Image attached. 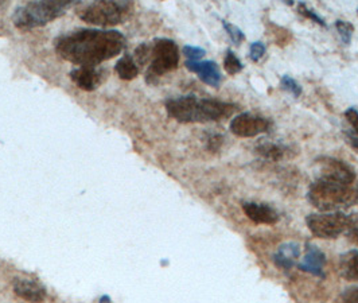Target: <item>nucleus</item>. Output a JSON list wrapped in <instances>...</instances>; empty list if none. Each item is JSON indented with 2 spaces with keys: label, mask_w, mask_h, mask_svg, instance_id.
I'll use <instances>...</instances> for the list:
<instances>
[{
  "label": "nucleus",
  "mask_w": 358,
  "mask_h": 303,
  "mask_svg": "<svg viewBox=\"0 0 358 303\" xmlns=\"http://www.w3.org/2000/svg\"><path fill=\"white\" fill-rule=\"evenodd\" d=\"M131 11L132 7L127 0H93L78 13V17L97 27H112L123 23Z\"/></svg>",
  "instance_id": "5"
},
{
  "label": "nucleus",
  "mask_w": 358,
  "mask_h": 303,
  "mask_svg": "<svg viewBox=\"0 0 358 303\" xmlns=\"http://www.w3.org/2000/svg\"><path fill=\"white\" fill-rule=\"evenodd\" d=\"M298 13H299L301 15H303L305 18L310 19V20H313L314 23L320 24L321 27H327L326 22H324L314 10H311V8L306 4L305 1H299V3H298Z\"/></svg>",
  "instance_id": "22"
},
{
  "label": "nucleus",
  "mask_w": 358,
  "mask_h": 303,
  "mask_svg": "<svg viewBox=\"0 0 358 303\" xmlns=\"http://www.w3.org/2000/svg\"><path fill=\"white\" fill-rule=\"evenodd\" d=\"M224 68H225V71H227L228 74L234 76V74H237V73H240V71L244 69V65L238 59V57L233 53L232 50H228L225 58H224Z\"/></svg>",
  "instance_id": "19"
},
{
  "label": "nucleus",
  "mask_w": 358,
  "mask_h": 303,
  "mask_svg": "<svg viewBox=\"0 0 358 303\" xmlns=\"http://www.w3.org/2000/svg\"><path fill=\"white\" fill-rule=\"evenodd\" d=\"M126 41L117 30L80 29L58 36L55 52L74 65L99 66L122 53Z\"/></svg>",
  "instance_id": "1"
},
{
  "label": "nucleus",
  "mask_w": 358,
  "mask_h": 303,
  "mask_svg": "<svg viewBox=\"0 0 358 303\" xmlns=\"http://www.w3.org/2000/svg\"><path fill=\"white\" fill-rule=\"evenodd\" d=\"M346 142L349 143L356 151H358V135H353L352 132H343Z\"/></svg>",
  "instance_id": "29"
},
{
  "label": "nucleus",
  "mask_w": 358,
  "mask_h": 303,
  "mask_svg": "<svg viewBox=\"0 0 358 303\" xmlns=\"http://www.w3.org/2000/svg\"><path fill=\"white\" fill-rule=\"evenodd\" d=\"M308 202L321 212H336L358 204V189L352 185L315 179L307 192Z\"/></svg>",
  "instance_id": "4"
},
{
  "label": "nucleus",
  "mask_w": 358,
  "mask_h": 303,
  "mask_svg": "<svg viewBox=\"0 0 358 303\" xmlns=\"http://www.w3.org/2000/svg\"><path fill=\"white\" fill-rule=\"evenodd\" d=\"M341 272L346 279L358 282V251L349 252L346 258L342 259Z\"/></svg>",
  "instance_id": "18"
},
{
  "label": "nucleus",
  "mask_w": 358,
  "mask_h": 303,
  "mask_svg": "<svg viewBox=\"0 0 358 303\" xmlns=\"http://www.w3.org/2000/svg\"><path fill=\"white\" fill-rule=\"evenodd\" d=\"M345 118L349 122V125H352L355 134L358 135V111L356 108H348L345 111Z\"/></svg>",
  "instance_id": "27"
},
{
  "label": "nucleus",
  "mask_w": 358,
  "mask_h": 303,
  "mask_svg": "<svg viewBox=\"0 0 358 303\" xmlns=\"http://www.w3.org/2000/svg\"><path fill=\"white\" fill-rule=\"evenodd\" d=\"M256 153L268 161H280L286 155V146L280 143L264 142L260 143L256 147Z\"/></svg>",
  "instance_id": "17"
},
{
  "label": "nucleus",
  "mask_w": 358,
  "mask_h": 303,
  "mask_svg": "<svg viewBox=\"0 0 358 303\" xmlns=\"http://www.w3.org/2000/svg\"><path fill=\"white\" fill-rule=\"evenodd\" d=\"M115 71H116L117 76H119L122 80L131 81V80H134V78L138 77L141 68H139V65H138V62L135 61V58H134L132 54H126V55H123V57L117 61V64H116V66H115Z\"/></svg>",
  "instance_id": "16"
},
{
  "label": "nucleus",
  "mask_w": 358,
  "mask_h": 303,
  "mask_svg": "<svg viewBox=\"0 0 358 303\" xmlns=\"http://www.w3.org/2000/svg\"><path fill=\"white\" fill-rule=\"evenodd\" d=\"M282 3H285L288 7H292L295 4V0H280Z\"/></svg>",
  "instance_id": "31"
},
{
  "label": "nucleus",
  "mask_w": 358,
  "mask_h": 303,
  "mask_svg": "<svg viewBox=\"0 0 358 303\" xmlns=\"http://www.w3.org/2000/svg\"><path fill=\"white\" fill-rule=\"evenodd\" d=\"M266 52H267L266 45H264L263 42L256 41V42L251 43V48H250V58H251V61H253V62H259V61L263 58V55L266 54Z\"/></svg>",
  "instance_id": "25"
},
{
  "label": "nucleus",
  "mask_w": 358,
  "mask_h": 303,
  "mask_svg": "<svg viewBox=\"0 0 358 303\" xmlns=\"http://www.w3.org/2000/svg\"><path fill=\"white\" fill-rule=\"evenodd\" d=\"M222 27H224V30L227 31V34L231 38V41L234 45H240L245 39V34L243 33V30H240L237 26H234L232 23H229L227 20H222Z\"/></svg>",
  "instance_id": "23"
},
{
  "label": "nucleus",
  "mask_w": 358,
  "mask_h": 303,
  "mask_svg": "<svg viewBox=\"0 0 358 303\" xmlns=\"http://www.w3.org/2000/svg\"><path fill=\"white\" fill-rule=\"evenodd\" d=\"M348 234L350 236V239H352L356 244H358V221H355L353 227L349 230Z\"/></svg>",
  "instance_id": "30"
},
{
  "label": "nucleus",
  "mask_w": 358,
  "mask_h": 303,
  "mask_svg": "<svg viewBox=\"0 0 358 303\" xmlns=\"http://www.w3.org/2000/svg\"><path fill=\"white\" fill-rule=\"evenodd\" d=\"M336 29L340 34L341 41L343 42V45H346V46L350 45L353 33H355L353 24H350L349 22H345L342 19H338V20H336Z\"/></svg>",
  "instance_id": "20"
},
{
  "label": "nucleus",
  "mask_w": 358,
  "mask_h": 303,
  "mask_svg": "<svg viewBox=\"0 0 358 303\" xmlns=\"http://www.w3.org/2000/svg\"><path fill=\"white\" fill-rule=\"evenodd\" d=\"M301 256V246L295 241H288L279 246L278 251L272 256V262L276 267L289 271L296 265V260Z\"/></svg>",
  "instance_id": "14"
},
{
  "label": "nucleus",
  "mask_w": 358,
  "mask_h": 303,
  "mask_svg": "<svg viewBox=\"0 0 358 303\" xmlns=\"http://www.w3.org/2000/svg\"><path fill=\"white\" fill-rule=\"evenodd\" d=\"M357 13H358V8H357Z\"/></svg>",
  "instance_id": "33"
},
{
  "label": "nucleus",
  "mask_w": 358,
  "mask_h": 303,
  "mask_svg": "<svg viewBox=\"0 0 358 303\" xmlns=\"http://www.w3.org/2000/svg\"><path fill=\"white\" fill-rule=\"evenodd\" d=\"M182 53L185 54V57H186L189 61H199L201 58L205 57L206 52H205V49H202V48L186 45V46H183Z\"/></svg>",
  "instance_id": "24"
},
{
  "label": "nucleus",
  "mask_w": 358,
  "mask_h": 303,
  "mask_svg": "<svg viewBox=\"0 0 358 303\" xmlns=\"http://www.w3.org/2000/svg\"><path fill=\"white\" fill-rule=\"evenodd\" d=\"M186 68L193 73H196L198 78L213 88H218L221 84V71L218 65L215 64V61H186Z\"/></svg>",
  "instance_id": "11"
},
{
  "label": "nucleus",
  "mask_w": 358,
  "mask_h": 303,
  "mask_svg": "<svg viewBox=\"0 0 358 303\" xmlns=\"http://www.w3.org/2000/svg\"><path fill=\"white\" fill-rule=\"evenodd\" d=\"M280 87H282V90L288 92V93H289L292 97H295V99L301 97L302 93H303V90H302V87L299 85V83H298L296 80H294L292 77L287 76V74L280 78Z\"/></svg>",
  "instance_id": "21"
},
{
  "label": "nucleus",
  "mask_w": 358,
  "mask_h": 303,
  "mask_svg": "<svg viewBox=\"0 0 358 303\" xmlns=\"http://www.w3.org/2000/svg\"><path fill=\"white\" fill-rule=\"evenodd\" d=\"M326 255L314 244H306V255L301 263H298V269L307 274H311L317 278H324Z\"/></svg>",
  "instance_id": "12"
},
{
  "label": "nucleus",
  "mask_w": 358,
  "mask_h": 303,
  "mask_svg": "<svg viewBox=\"0 0 358 303\" xmlns=\"http://www.w3.org/2000/svg\"><path fill=\"white\" fill-rule=\"evenodd\" d=\"M107 71L97 66H78L77 69L71 71V78L73 83L80 90L92 92L96 90L106 78Z\"/></svg>",
  "instance_id": "10"
},
{
  "label": "nucleus",
  "mask_w": 358,
  "mask_h": 303,
  "mask_svg": "<svg viewBox=\"0 0 358 303\" xmlns=\"http://www.w3.org/2000/svg\"><path fill=\"white\" fill-rule=\"evenodd\" d=\"M6 1H7V0H0V6H3Z\"/></svg>",
  "instance_id": "32"
},
{
  "label": "nucleus",
  "mask_w": 358,
  "mask_h": 303,
  "mask_svg": "<svg viewBox=\"0 0 358 303\" xmlns=\"http://www.w3.org/2000/svg\"><path fill=\"white\" fill-rule=\"evenodd\" d=\"M315 179L352 185L356 181V171L350 164L333 157H320L315 160Z\"/></svg>",
  "instance_id": "8"
},
{
  "label": "nucleus",
  "mask_w": 358,
  "mask_h": 303,
  "mask_svg": "<svg viewBox=\"0 0 358 303\" xmlns=\"http://www.w3.org/2000/svg\"><path fill=\"white\" fill-rule=\"evenodd\" d=\"M243 211L247 217L256 224H267L272 225L279 221V213L267 204L259 202H244Z\"/></svg>",
  "instance_id": "13"
},
{
  "label": "nucleus",
  "mask_w": 358,
  "mask_h": 303,
  "mask_svg": "<svg viewBox=\"0 0 358 303\" xmlns=\"http://www.w3.org/2000/svg\"><path fill=\"white\" fill-rule=\"evenodd\" d=\"M221 143H222V136L221 135H212V136H209L208 138V147L210 148V150H217V148H220V146H221Z\"/></svg>",
  "instance_id": "28"
},
{
  "label": "nucleus",
  "mask_w": 358,
  "mask_h": 303,
  "mask_svg": "<svg viewBox=\"0 0 358 303\" xmlns=\"http://www.w3.org/2000/svg\"><path fill=\"white\" fill-rule=\"evenodd\" d=\"M81 0H33L27 4L19 7L15 11L13 22L14 26L29 31L52 23L55 19L65 15L72 7Z\"/></svg>",
  "instance_id": "3"
},
{
  "label": "nucleus",
  "mask_w": 358,
  "mask_h": 303,
  "mask_svg": "<svg viewBox=\"0 0 358 303\" xmlns=\"http://www.w3.org/2000/svg\"><path fill=\"white\" fill-rule=\"evenodd\" d=\"M341 300L343 302L358 303V286H352L343 290L341 294Z\"/></svg>",
  "instance_id": "26"
},
{
  "label": "nucleus",
  "mask_w": 358,
  "mask_h": 303,
  "mask_svg": "<svg viewBox=\"0 0 358 303\" xmlns=\"http://www.w3.org/2000/svg\"><path fill=\"white\" fill-rule=\"evenodd\" d=\"M148 69L145 81L155 84L158 78L169 71H176L179 65V49L177 43L169 38H158L150 43Z\"/></svg>",
  "instance_id": "6"
},
{
  "label": "nucleus",
  "mask_w": 358,
  "mask_h": 303,
  "mask_svg": "<svg viewBox=\"0 0 358 303\" xmlns=\"http://www.w3.org/2000/svg\"><path fill=\"white\" fill-rule=\"evenodd\" d=\"M14 291L22 300L31 302H41L46 298L45 287L31 279H17L14 282Z\"/></svg>",
  "instance_id": "15"
},
{
  "label": "nucleus",
  "mask_w": 358,
  "mask_h": 303,
  "mask_svg": "<svg viewBox=\"0 0 358 303\" xmlns=\"http://www.w3.org/2000/svg\"><path fill=\"white\" fill-rule=\"evenodd\" d=\"M236 106L215 99H199L194 94L173 97L166 101L167 115L183 125L218 122L232 116Z\"/></svg>",
  "instance_id": "2"
},
{
  "label": "nucleus",
  "mask_w": 358,
  "mask_h": 303,
  "mask_svg": "<svg viewBox=\"0 0 358 303\" xmlns=\"http://www.w3.org/2000/svg\"><path fill=\"white\" fill-rule=\"evenodd\" d=\"M269 128L271 122L267 118L251 112H243L234 116L229 125L231 132L238 138H255L260 134L268 132Z\"/></svg>",
  "instance_id": "9"
},
{
  "label": "nucleus",
  "mask_w": 358,
  "mask_h": 303,
  "mask_svg": "<svg viewBox=\"0 0 358 303\" xmlns=\"http://www.w3.org/2000/svg\"><path fill=\"white\" fill-rule=\"evenodd\" d=\"M355 218L342 211L322 212V213L308 214L306 217V224L315 237L323 240H334L341 234L349 232L355 224Z\"/></svg>",
  "instance_id": "7"
}]
</instances>
